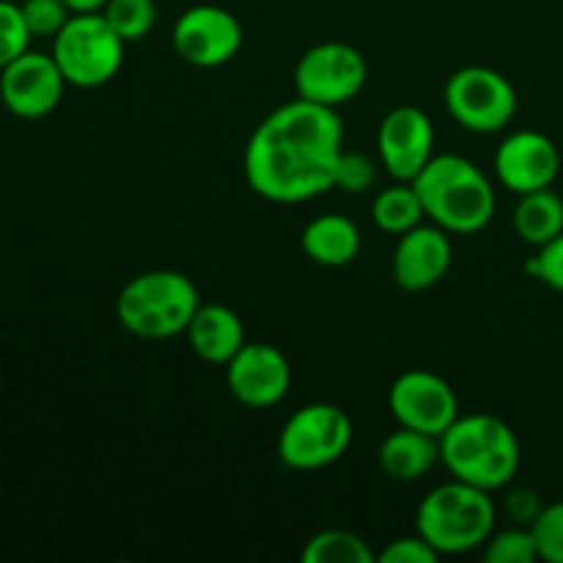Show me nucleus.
<instances>
[{"instance_id":"obj_1","label":"nucleus","mask_w":563,"mask_h":563,"mask_svg":"<svg viewBox=\"0 0 563 563\" xmlns=\"http://www.w3.org/2000/svg\"><path fill=\"white\" fill-rule=\"evenodd\" d=\"M344 152V124L335 108L297 97L275 108L245 146V179L273 203H302L333 190Z\"/></svg>"},{"instance_id":"obj_2","label":"nucleus","mask_w":563,"mask_h":563,"mask_svg":"<svg viewBox=\"0 0 563 563\" xmlns=\"http://www.w3.org/2000/svg\"><path fill=\"white\" fill-rule=\"evenodd\" d=\"M520 440L493 412L460 416L440 438V462L460 482L487 493L509 487L520 471Z\"/></svg>"},{"instance_id":"obj_3","label":"nucleus","mask_w":563,"mask_h":563,"mask_svg":"<svg viewBox=\"0 0 563 563\" xmlns=\"http://www.w3.org/2000/svg\"><path fill=\"white\" fill-rule=\"evenodd\" d=\"M427 220L449 234H476L493 220L495 190L473 159L462 154H434L412 179Z\"/></svg>"},{"instance_id":"obj_4","label":"nucleus","mask_w":563,"mask_h":563,"mask_svg":"<svg viewBox=\"0 0 563 563\" xmlns=\"http://www.w3.org/2000/svg\"><path fill=\"white\" fill-rule=\"evenodd\" d=\"M493 493L451 478L418 504L416 531L440 555H465L482 550L495 531Z\"/></svg>"},{"instance_id":"obj_5","label":"nucleus","mask_w":563,"mask_h":563,"mask_svg":"<svg viewBox=\"0 0 563 563\" xmlns=\"http://www.w3.org/2000/svg\"><path fill=\"white\" fill-rule=\"evenodd\" d=\"M201 306L196 284L176 269H148L135 275L115 300V317L126 333L163 341L181 335Z\"/></svg>"},{"instance_id":"obj_6","label":"nucleus","mask_w":563,"mask_h":563,"mask_svg":"<svg viewBox=\"0 0 563 563\" xmlns=\"http://www.w3.org/2000/svg\"><path fill=\"white\" fill-rule=\"evenodd\" d=\"M126 42L113 31L102 11L71 14L53 38V58L75 88H102L124 64Z\"/></svg>"},{"instance_id":"obj_7","label":"nucleus","mask_w":563,"mask_h":563,"mask_svg":"<svg viewBox=\"0 0 563 563\" xmlns=\"http://www.w3.org/2000/svg\"><path fill=\"white\" fill-rule=\"evenodd\" d=\"M355 427L339 405L313 401L291 412L278 438V456L291 471H322L350 451Z\"/></svg>"},{"instance_id":"obj_8","label":"nucleus","mask_w":563,"mask_h":563,"mask_svg":"<svg viewBox=\"0 0 563 563\" xmlns=\"http://www.w3.org/2000/svg\"><path fill=\"white\" fill-rule=\"evenodd\" d=\"M451 119L476 135L500 132L517 113V91L506 75L489 66H462L445 82Z\"/></svg>"},{"instance_id":"obj_9","label":"nucleus","mask_w":563,"mask_h":563,"mask_svg":"<svg viewBox=\"0 0 563 563\" xmlns=\"http://www.w3.org/2000/svg\"><path fill=\"white\" fill-rule=\"evenodd\" d=\"M368 80V60L346 42H322L306 49L295 66L297 97L335 108L352 102Z\"/></svg>"},{"instance_id":"obj_10","label":"nucleus","mask_w":563,"mask_h":563,"mask_svg":"<svg viewBox=\"0 0 563 563\" xmlns=\"http://www.w3.org/2000/svg\"><path fill=\"white\" fill-rule=\"evenodd\" d=\"M170 42L185 64L196 69H218L236 58L245 42V31L242 22L223 5L198 3L181 11Z\"/></svg>"},{"instance_id":"obj_11","label":"nucleus","mask_w":563,"mask_h":563,"mask_svg":"<svg viewBox=\"0 0 563 563\" xmlns=\"http://www.w3.org/2000/svg\"><path fill=\"white\" fill-rule=\"evenodd\" d=\"M388 407L399 427L418 429L434 438H443L445 429L462 416L454 388L427 368L399 374L390 385Z\"/></svg>"},{"instance_id":"obj_12","label":"nucleus","mask_w":563,"mask_h":563,"mask_svg":"<svg viewBox=\"0 0 563 563\" xmlns=\"http://www.w3.org/2000/svg\"><path fill=\"white\" fill-rule=\"evenodd\" d=\"M64 71L55 64L53 53L25 49L20 58L0 69L3 108L16 119H44L60 104L66 91Z\"/></svg>"},{"instance_id":"obj_13","label":"nucleus","mask_w":563,"mask_h":563,"mask_svg":"<svg viewBox=\"0 0 563 563\" xmlns=\"http://www.w3.org/2000/svg\"><path fill=\"white\" fill-rule=\"evenodd\" d=\"M225 385L240 405L269 410L284 401L291 388L289 357L275 344L247 341L225 366Z\"/></svg>"},{"instance_id":"obj_14","label":"nucleus","mask_w":563,"mask_h":563,"mask_svg":"<svg viewBox=\"0 0 563 563\" xmlns=\"http://www.w3.org/2000/svg\"><path fill=\"white\" fill-rule=\"evenodd\" d=\"M377 152L396 181H412L434 157L432 119L416 104H399L379 124Z\"/></svg>"},{"instance_id":"obj_15","label":"nucleus","mask_w":563,"mask_h":563,"mask_svg":"<svg viewBox=\"0 0 563 563\" xmlns=\"http://www.w3.org/2000/svg\"><path fill=\"white\" fill-rule=\"evenodd\" d=\"M495 176L515 196L553 187L561 170L559 146L544 132L520 130L504 137L495 152Z\"/></svg>"},{"instance_id":"obj_16","label":"nucleus","mask_w":563,"mask_h":563,"mask_svg":"<svg viewBox=\"0 0 563 563\" xmlns=\"http://www.w3.org/2000/svg\"><path fill=\"white\" fill-rule=\"evenodd\" d=\"M454 262L449 231L421 223L399 236L394 251V280L405 291H427L445 278Z\"/></svg>"},{"instance_id":"obj_17","label":"nucleus","mask_w":563,"mask_h":563,"mask_svg":"<svg viewBox=\"0 0 563 563\" xmlns=\"http://www.w3.org/2000/svg\"><path fill=\"white\" fill-rule=\"evenodd\" d=\"M185 335L190 350L209 366H229L231 357L247 344L240 313L220 302H201Z\"/></svg>"},{"instance_id":"obj_18","label":"nucleus","mask_w":563,"mask_h":563,"mask_svg":"<svg viewBox=\"0 0 563 563\" xmlns=\"http://www.w3.org/2000/svg\"><path fill=\"white\" fill-rule=\"evenodd\" d=\"M302 253L319 267H346L361 253V229L346 214L328 212L313 218L302 229L300 236Z\"/></svg>"},{"instance_id":"obj_19","label":"nucleus","mask_w":563,"mask_h":563,"mask_svg":"<svg viewBox=\"0 0 563 563\" xmlns=\"http://www.w3.org/2000/svg\"><path fill=\"white\" fill-rule=\"evenodd\" d=\"M440 462V438L399 427L379 445V467L394 482H418Z\"/></svg>"},{"instance_id":"obj_20","label":"nucleus","mask_w":563,"mask_h":563,"mask_svg":"<svg viewBox=\"0 0 563 563\" xmlns=\"http://www.w3.org/2000/svg\"><path fill=\"white\" fill-rule=\"evenodd\" d=\"M515 231L528 245H548L563 234V198L550 187L520 196L515 207Z\"/></svg>"},{"instance_id":"obj_21","label":"nucleus","mask_w":563,"mask_h":563,"mask_svg":"<svg viewBox=\"0 0 563 563\" xmlns=\"http://www.w3.org/2000/svg\"><path fill=\"white\" fill-rule=\"evenodd\" d=\"M372 218L379 231L390 236H401L416 229V225H421L427 220V212H423L416 185L412 181H396V185L377 192L372 203Z\"/></svg>"},{"instance_id":"obj_22","label":"nucleus","mask_w":563,"mask_h":563,"mask_svg":"<svg viewBox=\"0 0 563 563\" xmlns=\"http://www.w3.org/2000/svg\"><path fill=\"white\" fill-rule=\"evenodd\" d=\"M302 563H374L377 553L368 548L363 537L352 531H341V528H330V531H319L306 542L300 553Z\"/></svg>"},{"instance_id":"obj_23","label":"nucleus","mask_w":563,"mask_h":563,"mask_svg":"<svg viewBox=\"0 0 563 563\" xmlns=\"http://www.w3.org/2000/svg\"><path fill=\"white\" fill-rule=\"evenodd\" d=\"M102 14L126 44L146 38L152 27L157 25V3L154 0H108Z\"/></svg>"},{"instance_id":"obj_24","label":"nucleus","mask_w":563,"mask_h":563,"mask_svg":"<svg viewBox=\"0 0 563 563\" xmlns=\"http://www.w3.org/2000/svg\"><path fill=\"white\" fill-rule=\"evenodd\" d=\"M484 563H533L539 561L537 539L528 526L506 528V531H493V537L482 548Z\"/></svg>"},{"instance_id":"obj_25","label":"nucleus","mask_w":563,"mask_h":563,"mask_svg":"<svg viewBox=\"0 0 563 563\" xmlns=\"http://www.w3.org/2000/svg\"><path fill=\"white\" fill-rule=\"evenodd\" d=\"M31 38L20 0H0V69L31 49Z\"/></svg>"},{"instance_id":"obj_26","label":"nucleus","mask_w":563,"mask_h":563,"mask_svg":"<svg viewBox=\"0 0 563 563\" xmlns=\"http://www.w3.org/2000/svg\"><path fill=\"white\" fill-rule=\"evenodd\" d=\"M20 9L33 38H55L71 16L64 0H20Z\"/></svg>"},{"instance_id":"obj_27","label":"nucleus","mask_w":563,"mask_h":563,"mask_svg":"<svg viewBox=\"0 0 563 563\" xmlns=\"http://www.w3.org/2000/svg\"><path fill=\"white\" fill-rule=\"evenodd\" d=\"M533 539H537L539 561L563 563V500L544 506L542 515L531 526Z\"/></svg>"},{"instance_id":"obj_28","label":"nucleus","mask_w":563,"mask_h":563,"mask_svg":"<svg viewBox=\"0 0 563 563\" xmlns=\"http://www.w3.org/2000/svg\"><path fill=\"white\" fill-rule=\"evenodd\" d=\"M374 179H377V170H374L372 157H366L363 152H346V148L341 152L339 163H335L333 190L339 187L352 196H361L374 185Z\"/></svg>"},{"instance_id":"obj_29","label":"nucleus","mask_w":563,"mask_h":563,"mask_svg":"<svg viewBox=\"0 0 563 563\" xmlns=\"http://www.w3.org/2000/svg\"><path fill=\"white\" fill-rule=\"evenodd\" d=\"M526 269L533 278L548 284L550 289L563 291V234L539 247L537 256H531L526 262Z\"/></svg>"},{"instance_id":"obj_30","label":"nucleus","mask_w":563,"mask_h":563,"mask_svg":"<svg viewBox=\"0 0 563 563\" xmlns=\"http://www.w3.org/2000/svg\"><path fill=\"white\" fill-rule=\"evenodd\" d=\"M438 559V550L416 531L412 537H399L385 544L383 553L377 555V563H434Z\"/></svg>"},{"instance_id":"obj_31","label":"nucleus","mask_w":563,"mask_h":563,"mask_svg":"<svg viewBox=\"0 0 563 563\" xmlns=\"http://www.w3.org/2000/svg\"><path fill=\"white\" fill-rule=\"evenodd\" d=\"M544 506L539 504V495L533 493V489H515V493L506 498V511H509V517L515 520V526H533V520H537L539 515H542Z\"/></svg>"},{"instance_id":"obj_32","label":"nucleus","mask_w":563,"mask_h":563,"mask_svg":"<svg viewBox=\"0 0 563 563\" xmlns=\"http://www.w3.org/2000/svg\"><path fill=\"white\" fill-rule=\"evenodd\" d=\"M64 3L71 14H93V11H102L108 0H64Z\"/></svg>"},{"instance_id":"obj_33","label":"nucleus","mask_w":563,"mask_h":563,"mask_svg":"<svg viewBox=\"0 0 563 563\" xmlns=\"http://www.w3.org/2000/svg\"><path fill=\"white\" fill-rule=\"evenodd\" d=\"M0 110H3V91H0Z\"/></svg>"}]
</instances>
